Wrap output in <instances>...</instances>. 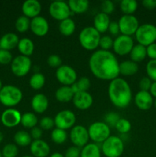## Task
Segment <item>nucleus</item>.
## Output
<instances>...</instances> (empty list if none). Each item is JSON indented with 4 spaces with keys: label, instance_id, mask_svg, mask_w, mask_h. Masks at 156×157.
Here are the masks:
<instances>
[{
    "label": "nucleus",
    "instance_id": "09e8293b",
    "mask_svg": "<svg viewBox=\"0 0 156 157\" xmlns=\"http://www.w3.org/2000/svg\"><path fill=\"white\" fill-rule=\"evenodd\" d=\"M151 84H152L151 80L148 77H144L139 81L140 90H142V91H149Z\"/></svg>",
    "mask_w": 156,
    "mask_h": 157
},
{
    "label": "nucleus",
    "instance_id": "4d7b16f0",
    "mask_svg": "<svg viewBox=\"0 0 156 157\" xmlns=\"http://www.w3.org/2000/svg\"><path fill=\"white\" fill-rule=\"evenodd\" d=\"M3 139H4V135H3V133L0 131V143L2 142Z\"/></svg>",
    "mask_w": 156,
    "mask_h": 157
},
{
    "label": "nucleus",
    "instance_id": "49530a36",
    "mask_svg": "<svg viewBox=\"0 0 156 157\" xmlns=\"http://www.w3.org/2000/svg\"><path fill=\"white\" fill-rule=\"evenodd\" d=\"M12 55L9 51L0 49V64H8L12 63Z\"/></svg>",
    "mask_w": 156,
    "mask_h": 157
},
{
    "label": "nucleus",
    "instance_id": "ea45409f",
    "mask_svg": "<svg viewBox=\"0 0 156 157\" xmlns=\"http://www.w3.org/2000/svg\"><path fill=\"white\" fill-rule=\"evenodd\" d=\"M120 118L119 113H115V112H110V113H107L104 117V123L106 124L110 127H115Z\"/></svg>",
    "mask_w": 156,
    "mask_h": 157
},
{
    "label": "nucleus",
    "instance_id": "c9c22d12",
    "mask_svg": "<svg viewBox=\"0 0 156 157\" xmlns=\"http://www.w3.org/2000/svg\"><path fill=\"white\" fill-rule=\"evenodd\" d=\"M50 138L54 144H62L67 139V132H66V130H61V129L55 128L51 131Z\"/></svg>",
    "mask_w": 156,
    "mask_h": 157
},
{
    "label": "nucleus",
    "instance_id": "5701e85b",
    "mask_svg": "<svg viewBox=\"0 0 156 157\" xmlns=\"http://www.w3.org/2000/svg\"><path fill=\"white\" fill-rule=\"evenodd\" d=\"M110 20L108 15L99 12L93 19V27L99 32V33H104L108 30L109 25H110Z\"/></svg>",
    "mask_w": 156,
    "mask_h": 157
},
{
    "label": "nucleus",
    "instance_id": "412c9836",
    "mask_svg": "<svg viewBox=\"0 0 156 157\" xmlns=\"http://www.w3.org/2000/svg\"><path fill=\"white\" fill-rule=\"evenodd\" d=\"M32 108L35 113H43L47 110L49 101L47 97L43 94H37L32 98L31 101Z\"/></svg>",
    "mask_w": 156,
    "mask_h": 157
},
{
    "label": "nucleus",
    "instance_id": "bf43d9fd",
    "mask_svg": "<svg viewBox=\"0 0 156 157\" xmlns=\"http://www.w3.org/2000/svg\"><path fill=\"white\" fill-rule=\"evenodd\" d=\"M22 157H34V156H24Z\"/></svg>",
    "mask_w": 156,
    "mask_h": 157
},
{
    "label": "nucleus",
    "instance_id": "aec40b11",
    "mask_svg": "<svg viewBox=\"0 0 156 157\" xmlns=\"http://www.w3.org/2000/svg\"><path fill=\"white\" fill-rule=\"evenodd\" d=\"M30 151L34 157H47L50 153V149L47 143L41 139L32 141Z\"/></svg>",
    "mask_w": 156,
    "mask_h": 157
},
{
    "label": "nucleus",
    "instance_id": "7ed1b4c3",
    "mask_svg": "<svg viewBox=\"0 0 156 157\" xmlns=\"http://www.w3.org/2000/svg\"><path fill=\"white\" fill-rule=\"evenodd\" d=\"M100 38V33L93 26H88L80 32L79 42L86 50L93 51L99 47Z\"/></svg>",
    "mask_w": 156,
    "mask_h": 157
},
{
    "label": "nucleus",
    "instance_id": "58836bf2",
    "mask_svg": "<svg viewBox=\"0 0 156 157\" xmlns=\"http://www.w3.org/2000/svg\"><path fill=\"white\" fill-rule=\"evenodd\" d=\"M18 149L15 144H8L2 150V157H16L18 156Z\"/></svg>",
    "mask_w": 156,
    "mask_h": 157
},
{
    "label": "nucleus",
    "instance_id": "052dcab7",
    "mask_svg": "<svg viewBox=\"0 0 156 157\" xmlns=\"http://www.w3.org/2000/svg\"><path fill=\"white\" fill-rule=\"evenodd\" d=\"M0 157H2V151H0Z\"/></svg>",
    "mask_w": 156,
    "mask_h": 157
},
{
    "label": "nucleus",
    "instance_id": "3c124183",
    "mask_svg": "<svg viewBox=\"0 0 156 157\" xmlns=\"http://www.w3.org/2000/svg\"><path fill=\"white\" fill-rule=\"evenodd\" d=\"M108 30L112 35L116 36V35H119L120 30H119V24H118V21H110Z\"/></svg>",
    "mask_w": 156,
    "mask_h": 157
},
{
    "label": "nucleus",
    "instance_id": "f704fd0d",
    "mask_svg": "<svg viewBox=\"0 0 156 157\" xmlns=\"http://www.w3.org/2000/svg\"><path fill=\"white\" fill-rule=\"evenodd\" d=\"M138 8L136 0H122L120 2V9L124 15H133Z\"/></svg>",
    "mask_w": 156,
    "mask_h": 157
},
{
    "label": "nucleus",
    "instance_id": "603ef678",
    "mask_svg": "<svg viewBox=\"0 0 156 157\" xmlns=\"http://www.w3.org/2000/svg\"><path fill=\"white\" fill-rule=\"evenodd\" d=\"M42 133L43 132L41 127H35L31 130L30 135L32 139H34V140H41V136H42Z\"/></svg>",
    "mask_w": 156,
    "mask_h": 157
},
{
    "label": "nucleus",
    "instance_id": "a18cd8bd",
    "mask_svg": "<svg viewBox=\"0 0 156 157\" xmlns=\"http://www.w3.org/2000/svg\"><path fill=\"white\" fill-rule=\"evenodd\" d=\"M115 9L114 3L111 0H104L101 3V10L102 12L106 14V15H110L113 13Z\"/></svg>",
    "mask_w": 156,
    "mask_h": 157
},
{
    "label": "nucleus",
    "instance_id": "a211bd4d",
    "mask_svg": "<svg viewBox=\"0 0 156 157\" xmlns=\"http://www.w3.org/2000/svg\"><path fill=\"white\" fill-rule=\"evenodd\" d=\"M23 15L28 18H34L39 16L41 12V5L38 0H26L21 6Z\"/></svg>",
    "mask_w": 156,
    "mask_h": 157
},
{
    "label": "nucleus",
    "instance_id": "4be33fe9",
    "mask_svg": "<svg viewBox=\"0 0 156 157\" xmlns=\"http://www.w3.org/2000/svg\"><path fill=\"white\" fill-rule=\"evenodd\" d=\"M19 40L16 34L12 32L5 34L0 38V49H4L10 52L15 48L18 47Z\"/></svg>",
    "mask_w": 156,
    "mask_h": 157
},
{
    "label": "nucleus",
    "instance_id": "13d9d810",
    "mask_svg": "<svg viewBox=\"0 0 156 157\" xmlns=\"http://www.w3.org/2000/svg\"><path fill=\"white\" fill-rule=\"evenodd\" d=\"M2 81H1V79H0V90H1V89L2 88Z\"/></svg>",
    "mask_w": 156,
    "mask_h": 157
},
{
    "label": "nucleus",
    "instance_id": "6e6d98bb",
    "mask_svg": "<svg viewBox=\"0 0 156 157\" xmlns=\"http://www.w3.org/2000/svg\"><path fill=\"white\" fill-rule=\"evenodd\" d=\"M50 157H64V156L63 154H61V153L56 152V153H52V154L50 156Z\"/></svg>",
    "mask_w": 156,
    "mask_h": 157
},
{
    "label": "nucleus",
    "instance_id": "b1692460",
    "mask_svg": "<svg viewBox=\"0 0 156 157\" xmlns=\"http://www.w3.org/2000/svg\"><path fill=\"white\" fill-rule=\"evenodd\" d=\"M139 71V65L137 63L126 60L119 64V75L123 76H132L136 75Z\"/></svg>",
    "mask_w": 156,
    "mask_h": 157
},
{
    "label": "nucleus",
    "instance_id": "f8f14e48",
    "mask_svg": "<svg viewBox=\"0 0 156 157\" xmlns=\"http://www.w3.org/2000/svg\"><path fill=\"white\" fill-rule=\"evenodd\" d=\"M118 24L122 35L127 36L135 35L139 27V21L133 15H123L119 18Z\"/></svg>",
    "mask_w": 156,
    "mask_h": 157
},
{
    "label": "nucleus",
    "instance_id": "4468645a",
    "mask_svg": "<svg viewBox=\"0 0 156 157\" xmlns=\"http://www.w3.org/2000/svg\"><path fill=\"white\" fill-rule=\"evenodd\" d=\"M70 139L73 146L83 148L88 144V141L90 140L88 129L82 125L74 126L70 130Z\"/></svg>",
    "mask_w": 156,
    "mask_h": 157
},
{
    "label": "nucleus",
    "instance_id": "37998d69",
    "mask_svg": "<svg viewBox=\"0 0 156 157\" xmlns=\"http://www.w3.org/2000/svg\"><path fill=\"white\" fill-rule=\"evenodd\" d=\"M39 125L41 130H50L53 129L54 125V121L50 117H44L41 118L39 121Z\"/></svg>",
    "mask_w": 156,
    "mask_h": 157
},
{
    "label": "nucleus",
    "instance_id": "79ce46f5",
    "mask_svg": "<svg viewBox=\"0 0 156 157\" xmlns=\"http://www.w3.org/2000/svg\"><path fill=\"white\" fill-rule=\"evenodd\" d=\"M113 40L111 37L108 35H104L101 37L99 40V47H100L101 50L109 51L110 48H113Z\"/></svg>",
    "mask_w": 156,
    "mask_h": 157
},
{
    "label": "nucleus",
    "instance_id": "e433bc0d",
    "mask_svg": "<svg viewBox=\"0 0 156 157\" xmlns=\"http://www.w3.org/2000/svg\"><path fill=\"white\" fill-rule=\"evenodd\" d=\"M31 20L24 15H21L15 21V29L18 32L24 33L30 29Z\"/></svg>",
    "mask_w": 156,
    "mask_h": 157
},
{
    "label": "nucleus",
    "instance_id": "de8ad7c7",
    "mask_svg": "<svg viewBox=\"0 0 156 157\" xmlns=\"http://www.w3.org/2000/svg\"><path fill=\"white\" fill-rule=\"evenodd\" d=\"M81 149L75 146L70 147L66 150L64 153V157H80Z\"/></svg>",
    "mask_w": 156,
    "mask_h": 157
},
{
    "label": "nucleus",
    "instance_id": "1a4fd4ad",
    "mask_svg": "<svg viewBox=\"0 0 156 157\" xmlns=\"http://www.w3.org/2000/svg\"><path fill=\"white\" fill-rule=\"evenodd\" d=\"M54 121L56 128L67 130L74 127L76 116L71 110H63L57 113Z\"/></svg>",
    "mask_w": 156,
    "mask_h": 157
},
{
    "label": "nucleus",
    "instance_id": "20e7f679",
    "mask_svg": "<svg viewBox=\"0 0 156 157\" xmlns=\"http://www.w3.org/2000/svg\"><path fill=\"white\" fill-rule=\"evenodd\" d=\"M22 98L21 90L14 85H5L0 90V103L9 108L18 105Z\"/></svg>",
    "mask_w": 156,
    "mask_h": 157
},
{
    "label": "nucleus",
    "instance_id": "bb28decb",
    "mask_svg": "<svg viewBox=\"0 0 156 157\" xmlns=\"http://www.w3.org/2000/svg\"><path fill=\"white\" fill-rule=\"evenodd\" d=\"M131 61L136 63L142 62L147 56L146 47L142 45V44H136L132 49L131 52L129 53Z\"/></svg>",
    "mask_w": 156,
    "mask_h": 157
},
{
    "label": "nucleus",
    "instance_id": "cd10ccee",
    "mask_svg": "<svg viewBox=\"0 0 156 157\" xmlns=\"http://www.w3.org/2000/svg\"><path fill=\"white\" fill-rule=\"evenodd\" d=\"M67 4L71 12L76 14L84 13L90 6V2L87 0H70Z\"/></svg>",
    "mask_w": 156,
    "mask_h": 157
},
{
    "label": "nucleus",
    "instance_id": "6e6552de",
    "mask_svg": "<svg viewBox=\"0 0 156 157\" xmlns=\"http://www.w3.org/2000/svg\"><path fill=\"white\" fill-rule=\"evenodd\" d=\"M32 67V61L29 57L18 55L11 63L12 72L17 77H24L28 74Z\"/></svg>",
    "mask_w": 156,
    "mask_h": 157
},
{
    "label": "nucleus",
    "instance_id": "9d476101",
    "mask_svg": "<svg viewBox=\"0 0 156 157\" xmlns=\"http://www.w3.org/2000/svg\"><path fill=\"white\" fill-rule=\"evenodd\" d=\"M49 13L55 20L61 21L70 18L71 11L66 2L54 1L49 6Z\"/></svg>",
    "mask_w": 156,
    "mask_h": 157
},
{
    "label": "nucleus",
    "instance_id": "c756f323",
    "mask_svg": "<svg viewBox=\"0 0 156 157\" xmlns=\"http://www.w3.org/2000/svg\"><path fill=\"white\" fill-rule=\"evenodd\" d=\"M76 29V25L72 18H68L61 21L59 24V31L61 35L64 36H70L73 35Z\"/></svg>",
    "mask_w": 156,
    "mask_h": 157
},
{
    "label": "nucleus",
    "instance_id": "864d4df0",
    "mask_svg": "<svg viewBox=\"0 0 156 157\" xmlns=\"http://www.w3.org/2000/svg\"><path fill=\"white\" fill-rule=\"evenodd\" d=\"M142 6L148 9H154L156 8V0H144Z\"/></svg>",
    "mask_w": 156,
    "mask_h": 157
},
{
    "label": "nucleus",
    "instance_id": "680f3d73",
    "mask_svg": "<svg viewBox=\"0 0 156 157\" xmlns=\"http://www.w3.org/2000/svg\"><path fill=\"white\" fill-rule=\"evenodd\" d=\"M154 106H155V107H156V99H155V101H154Z\"/></svg>",
    "mask_w": 156,
    "mask_h": 157
},
{
    "label": "nucleus",
    "instance_id": "dca6fc26",
    "mask_svg": "<svg viewBox=\"0 0 156 157\" xmlns=\"http://www.w3.org/2000/svg\"><path fill=\"white\" fill-rule=\"evenodd\" d=\"M30 29L32 33L39 37L44 36L49 31V24L47 20L42 16H37L32 18Z\"/></svg>",
    "mask_w": 156,
    "mask_h": 157
},
{
    "label": "nucleus",
    "instance_id": "473e14b6",
    "mask_svg": "<svg viewBox=\"0 0 156 157\" xmlns=\"http://www.w3.org/2000/svg\"><path fill=\"white\" fill-rule=\"evenodd\" d=\"M45 84V77L40 72H35L29 80V85L34 90H40Z\"/></svg>",
    "mask_w": 156,
    "mask_h": 157
},
{
    "label": "nucleus",
    "instance_id": "9b49d317",
    "mask_svg": "<svg viewBox=\"0 0 156 157\" xmlns=\"http://www.w3.org/2000/svg\"><path fill=\"white\" fill-rule=\"evenodd\" d=\"M56 78L64 86H71L77 80L76 71L69 65H61L56 70Z\"/></svg>",
    "mask_w": 156,
    "mask_h": 157
},
{
    "label": "nucleus",
    "instance_id": "f3484780",
    "mask_svg": "<svg viewBox=\"0 0 156 157\" xmlns=\"http://www.w3.org/2000/svg\"><path fill=\"white\" fill-rule=\"evenodd\" d=\"M72 101L76 108L81 110H85L91 107L93 103V98L87 91L78 92L74 94Z\"/></svg>",
    "mask_w": 156,
    "mask_h": 157
},
{
    "label": "nucleus",
    "instance_id": "39448f33",
    "mask_svg": "<svg viewBox=\"0 0 156 157\" xmlns=\"http://www.w3.org/2000/svg\"><path fill=\"white\" fill-rule=\"evenodd\" d=\"M101 152L106 157H120L124 152V143L120 137L110 136L102 144Z\"/></svg>",
    "mask_w": 156,
    "mask_h": 157
},
{
    "label": "nucleus",
    "instance_id": "c85d7f7f",
    "mask_svg": "<svg viewBox=\"0 0 156 157\" xmlns=\"http://www.w3.org/2000/svg\"><path fill=\"white\" fill-rule=\"evenodd\" d=\"M100 147L98 144L92 143L88 144L81 149L80 157H101Z\"/></svg>",
    "mask_w": 156,
    "mask_h": 157
},
{
    "label": "nucleus",
    "instance_id": "5fc2aeb1",
    "mask_svg": "<svg viewBox=\"0 0 156 157\" xmlns=\"http://www.w3.org/2000/svg\"><path fill=\"white\" fill-rule=\"evenodd\" d=\"M149 93L152 97H154L156 98V82H153L151 84V88L149 90Z\"/></svg>",
    "mask_w": 156,
    "mask_h": 157
},
{
    "label": "nucleus",
    "instance_id": "393cba45",
    "mask_svg": "<svg viewBox=\"0 0 156 157\" xmlns=\"http://www.w3.org/2000/svg\"><path fill=\"white\" fill-rule=\"evenodd\" d=\"M73 96L74 93L70 86H62L55 92V98L57 101L61 103H67L72 101Z\"/></svg>",
    "mask_w": 156,
    "mask_h": 157
},
{
    "label": "nucleus",
    "instance_id": "a19ab883",
    "mask_svg": "<svg viewBox=\"0 0 156 157\" xmlns=\"http://www.w3.org/2000/svg\"><path fill=\"white\" fill-rule=\"evenodd\" d=\"M146 73L150 79L156 82V60H150L147 63Z\"/></svg>",
    "mask_w": 156,
    "mask_h": 157
},
{
    "label": "nucleus",
    "instance_id": "423d86ee",
    "mask_svg": "<svg viewBox=\"0 0 156 157\" xmlns=\"http://www.w3.org/2000/svg\"><path fill=\"white\" fill-rule=\"evenodd\" d=\"M135 36L139 44L147 47L155 42L156 26L148 23L141 25L136 31Z\"/></svg>",
    "mask_w": 156,
    "mask_h": 157
},
{
    "label": "nucleus",
    "instance_id": "8fccbe9b",
    "mask_svg": "<svg viewBox=\"0 0 156 157\" xmlns=\"http://www.w3.org/2000/svg\"><path fill=\"white\" fill-rule=\"evenodd\" d=\"M146 52L147 56L151 58V60H156V43L147 46Z\"/></svg>",
    "mask_w": 156,
    "mask_h": 157
},
{
    "label": "nucleus",
    "instance_id": "f03ea898",
    "mask_svg": "<svg viewBox=\"0 0 156 157\" xmlns=\"http://www.w3.org/2000/svg\"><path fill=\"white\" fill-rule=\"evenodd\" d=\"M110 101L118 108H125L130 104L132 98L131 87L123 78L118 77L110 81L108 87Z\"/></svg>",
    "mask_w": 156,
    "mask_h": 157
},
{
    "label": "nucleus",
    "instance_id": "2f4dec72",
    "mask_svg": "<svg viewBox=\"0 0 156 157\" xmlns=\"http://www.w3.org/2000/svg\"><path fill=\"white\" fill-rule=\"evenodd\" d=\"M91 83H90V79L87 77H81L78 80H76V82L70 86L74 94L78 93V92H84L87 91L90 87Z\"/></svg>",
    "mask_w": 156,
    "mask_h": 157
},
{
    "label": "nucleus",
    "instance_id": "72a5a7b5",
    "mask_svg": "<svg viewBox=\"0 0 156 157\" xmlns=\"http://www.w3.org/2000/svg\"><path fill=\"white\" fill-rule=\"evenodd\" d=\"M38 123V117L34 113L27 112L21 115V124L25 128H34Z\"/></svg>",
    "mask_w": 156,
    "mask_h": 157
},
{
    "label": "nucleus",
    "instance_id": "a878e982",
    "mask_svg": "<svg viewBox=\"0 0 156 157\" xmlns=\"http://www.w3.org/2000/svg\"><path fill=\"white\" fill-rule=\"evenodd\" d=\"M18 49L21 55L29 57L33 54L34 51H35V44L30 38H23L19 40Z\"/></svg>",
    "mask_w": 156,
    "mask_h": 157
},
{
    "label": "nucleus",
    "instance_id": "2eb2a0df",
    "mask_svg": "<svg viewBox=\"0 0 156 157\" xmlns=\"http://www.w3.org/2000/svg\"><path fill=\"white\" fill-rule=\"evenodd\" d=\"M21 114L18 110L8 108L1 115V122L6 127H15L21 124Z\"/></svg>",
    "mask_w": 156,
    "mask_h": 157
},
{
    "label": "nucleus",
    "instance_id": "7c9ffc66",
    "mask_svg": "<svg viewBox=\"0 0 156 157\" xmlns=\"http://www.w3.org/2000/svg\"><path fill=\"white\" fill-rule=\"evenodd\" d=\"M32 139L30 133L24 130H19L14 135V141L19 147H28L31 145Z\"/></svg>",
    "mask_w": 156,
    "mask_h": 157
},
{
    "label": "nucleus",
    "instance_id": "c03bdc74",
    "mask_svg": "<svg viewBox=\"0 0 156 157\" xmlns=\"http://www.w3.org/2000/svg\"><path fill=\"white\" fill-rule=\"evenodd\" d=\"M47 63L50 67L53 68H58L62 65V60L58 55H50L47 58Z\"/></svg>",
    "mask_w": 156,
    "mask_h": 157
},
{
    "label": "nucleus",
    "instance_id": "6ab92c4d",
    "mask_svg": "<svg viewBox=\"0 0 156 157\" xmlns=\"http://www.w3.org/2000/svg\"><path fill=\"white\" fill-rule=\"evenodd\" d=\"M136 107L142 110H149L153 105V97L148 91L139 90L134 98Z\"/></svg>",
    "mask_w": 156,
    "mask_h": 157
},
{
    "label": "nucleus",
    "instance_id": "ddd939ff",
    "mask_svg": "<svg viewBox=\"0 0 156 157\" xmlns=\"http://www.w3.org/2000/svg\"><path fill=\"white\" fill-rule=\"evenodd\" d=\"M133 47L134 41L131 36L120 35H118L116 39L113 40V51L115 53L121 56L129 54Z\"/></svg>",
    "mask_w": 156,
    "mask_h": 157
},
{
    "label": "nucleus",
    "instance_id": "f257e3e1",
    "mask_svg": "<svg viewBox=\"0 0 156 157\" xmlns=\"http://www.w3.org/2000/svg\"><path fill=\"white\" fill-rule=\"evenodd\" d=\"M89 67L96 78L104 81H113L119 75V63L110 51L96 50L89 60Z\"/></svg>",
    "mask_w": 156,
    "mask_h": 157
},
{
    "label": "nucleus",
    "instance_id": "4c0bfd02",
    "mask_svg": "<svg viewBox=\"0 0 156 157\" xmlns=\"http://www.w3.org/2000/svg\"><path fill=\"white\" fill-rule=\"evenodd\" d=\"M115 128L119 133L122 134H126L131 130L132 124L129 121L125 118H120L116 124Z\"/></svg>",
    "mask_w": 156,
    "mask_h": 157
},
{
    "label": "nucleus",
    "instance_id": "0eeeda50",
    "mask_svg": "<svg viewBox=\"0 0 156 157\" xmlns=\"http://www.w3.org/2000/svg\"><path fill=\"white\" fill-rule=\"evenodd\" d=\"M88 133L90 139L94 144H102L110 136V128L104 122L96 121L89 127Z\"/></svg>",
    "mask_w": 156,
    "mask_h": 157
}]
</instances>
